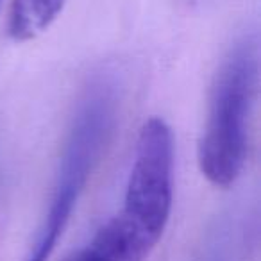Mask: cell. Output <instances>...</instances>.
<instances>
[{
  "label": "cell",
  "instance_id": "obj_3",
  "mask_svg": "<svg viewBox=\"0 0 261 261\" xmlns=\"http://www.w3.org/2000/svg\"><path fill=\"white\" fill-rule=\"evenodd\" d=\"M174 202V136L163 118H149L140 129L125 199L120 213L154 242H160Z\"/></svg>",
  "mask_w": 261,
  "mask_h": 261
},
{
  "label": "cell",
  "instance_id": "obj_1",
  "mask_svg": "<svg viewBox=\"0 0 261 261\" xmlns=\"http://www.w3.org/2000/svg\"><path fill=\"white\" fill-rule=\"evenodd\" d=\"M120 106L122 83L115 72L102 70L86 81L70 116L50 204L23 261H48L54 254L91 174L111 142Z\"/></svg>",
  "mask_w": 261,
  "mask_h": 261
},
{
  "label": "cell",
  "instance_id": "obj_6",
  "mask_svg": "<svg viewBox=\"0 0 261 261\" xmlns=\"http://www.w3.org/2000/svg\"><path fill=\"white\" fill-rule=\"evenodd\" d=\"M0 2H2V0H0Z\"/></svg>",
  "mask_w": 261,
  "mask_h": 261
},
{
  "label": "cell",
  "instance_id": "obj_5",
  "mask_svg": "<svg viewBox=\"0 0 261 261\" xmlns=\"http://www.w3.org/2000/svg\"><path fill=\"white\" fill-rule=\"evenodd\" d=\"M66 0H13L8 33L15 41H29L52 25Z\"/></svg>",
  "mask_w": 261,
  "mask_h": 261
},
{
  "label": "cell",
  "instance_id": "obj_4",
  "mask_svg": "<svg viewBox=\"0 0 261 261\" xmlns=\"http://www.w3.org/2000/svg\"><path fill=\"white\" fill-rule=\"evenodd\" d=\"M156 247L136 224L122 213L108 220L72 261H147Z\"/></svg>",
  "mask_w": 261,
  "mask_h": 261
},
{
  "label": "cell",
  "instance_id": "obj_2",
  "mask_svg": "<svg viewBox=\"0 0 261 261\" xmlns=\"http://www.w3.org/2000/svg\"><path fill=\"white\" fill-rule=\"evenodd\" d=\"M259 48L256 34H245L224 56L213 77L206 125L199 142V167L217 188L238 179L245 163L249 116L257 90Z\"/></svg>",
  "mask_w": 261,
  "mask_h": 261
}]
</instances>
